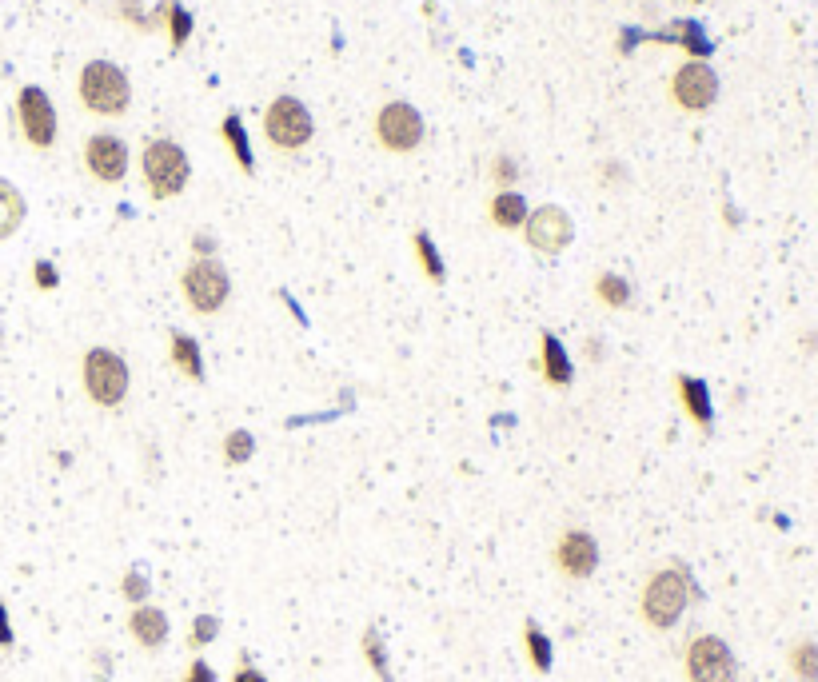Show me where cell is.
Wrapping results in <instances>:
<instances>
[{
  "label": "cell",
  "mask_w": 818,
  "mask_h": 682,
  "mask_svg": "<svg viewBox=\"0 0 818 682\" xmlns=\"http://www.w3.org/2000/svg\"><path fill=\"white\" fill-rule=\"evenodd\" d=\"M691 575H687V567H659L647 583H643V591H639V615H643V623L651 627V631H671L679 619H683V611H687V603H691Z\"/></svg>",
  "instance_id": "6da1fadb"
},
{
  "label": "cell",
  "mask_w": 818,
  "mask_h": 682,
  "mask_svg": "<svg viewBox=\"0 0 818 682\" xmlns=\"http://www.w3.org/2000/svg\"><path fill=\"white\" fill-rule=\"evenodd\" d=\"M76 96L92 116H124L132 104V80L112 60H88L80 68Z\"/></svg>",
  "instance_id": "7a4b0ae2"
},
{
  "label": "cell",
  "mask_w": 818,
  "mask_h": 682,
  "mask_svg": "<svg viewBox=\"0 0 818 682\" xmlns=\"http://www.w3.org/2000/svg\"><path fill=\"white\" fill-rule=\"evenodd\" d=\"M140 172H144V184L152 192V200H172L188 188V176H192V164H188V152L160 136V140H148L144 152H140Z\"/></svg>",
  "instance_id": "3957f363"
},
{
  "label": "cell",
  "mask_w": 818,
  "mask_h": 682,
  "mask_svg": "<svg viewBox=\"0 0 818 682\" xmlns=\"http://www.w3.org/2000/svg\"><path fill=\"white\" fill-rule=\"evenodd\" d=\"M80 379H84V391H88V399H92L96 407H120L124 395H128V383H132L124 355L112 351V347H92V351H84V359H80Z\"/></svg>",
  "instance_id": "277c9868"
},
{
  "label": "cell",
  "mask_w": 818,
  "mask_h": 682,
  "mask_svg": "<svg viewBox=\"0 0 818 682\" xmlns=\"http://www.w3.org/2000/svg\"><path fill=\"white\" fill-rule=\"evenodd\" d=\"M180 292L196 316H216L232 296V276L216 256H208V260L196 256L180 276Z\"/></svg>",
  "instance_id": "5b68a950"
},
{
  "label": "cell",
  "mask_w": 818,
  "mask_h": 682,
  "mask_svg": "<svg viewBox=\"0 0 818 682\" xmlns=\"http://www.w3.org/2000/svg\"><path fill=\"white\" fill-rule=\"evenodd\" d=\"M316 132V120L300 96H276L264 108V136L280 152H300Z\"/></svg>",
  "instance_id": "8992f818"
},
{
  "label": "cell",
  "mask_w": 818,
  "mask_h": 682,
  "mask_svg": "<svg viewBox=\"0 0 818 682\" xmlns=\"http://www.w3.org/2000/svg\"><path fill=\"white\" fill-rule=\"evenodd\" d=\"M687 682H739V659L719 635H695L683 655Z\"/></svg>",
  "instance_id": "52a82bcc"
},
{
  "label": "cell",
  "mask_w": 818,
  "mask_h": 682,
  "mask_svg": "<svg viewBox=\"0 0 818 682\" xmlns=\"http://www.w3.org/2000/svg\"><path fill=\"white\" fill-rule=\"evenodd\" d=\"M423 116L419 108L408 100H388L380 112H376V140L384 152H396V156H408L423 144Z\"/></svg>",
  "instance_id": "ba28073f"
},
{
  "label": "cell",
  "mask_w": 818,
  "mask_h": 682,
  "mask_svg": "<svg viewBox=\"0 0 818 682\" xmlns=\"http://www.w3.org/2000/svg\"><path fill=\"white\" fill-rule=\"evenodd\" d=\"M16 124L36 152H48L56 144V108L40 84H24L16 92Z\"/></svg>",
  "instance_id": "9c48e42d"
},
{
  "label": "cell",
  "mask_w": 818,
  "mask_h": 682,
  "mask_svg": "<svg viewBox=\"0 0 818 682\" xmlns=\"http://www.w3.org/2000/svg\"><path fill=\"white\" fill-rule=\"evenodd\" d=\"M671 100L683 112H707L719 100V72L707 60H687L671 76Z\"/></svg>",
  "instance_id": "30bf717a"
},
{
  "label": "cell",
  "mask_w": 818,
  "mask_h": 682,
  "mask_svg": "<svg viewBox=\"0 0 818 682\" xmlns=\"http://www.w3.org/2000/svg\"><path fill=\"white\" fill-rule=\"evenodd\" d=\"M519 232H523L527 248L539 252V256H559V252L575 240V224H571V216H567L559 204H543V208L527 212V220H523Z\"/></svg>",
  "instance_id": "8fae6325"
},
{
  "label": "cell",
  "mask_w": 818,
  "mask_h": 682,
  "mask_svg": "<svg viewBox=\"0 0 818 682\" xmlns=\"http://www.w3.org/2000/svg\"><path fill=\"white\" fill-rule=\"evenodd\" d=\"M551 563H555V571L563 579H575V583L591 579L599 571V543H595V535L583 531V527L559 531V539L551 547Z\"/></svg>",
  "instance_id": "7c38bea8"
},
{
  "label": "cell",
  "mask_w": 818,
  "mask_h": 682,
  "mask_svg": "<svg viewBox=\"0 0 818 682\" xmlns=\"http://www.w3.org/2000/svg\"><path fill=\"white\" fill-rule=\"evenodd\" d=\"M84 168L100 184H120L128 176V144L116 132H96L84 140Z\"/></svg>",
  "instance_id": "4fadbf2b"
},
{
  "label": "cell",
  "mask_w": 818,
  "mask_h": 682,
  "mask_svg": "<svg viewBox=\"0 0 818 682\" xmlns=\"http://www.w3.org/2000/svg\"><path fill=\"white\" fill-rule=\"evenodd\" d=\"M643 40L675 44V48H683L691 60H707V56L715 52V44H711V36H707V28H703L699 20H671V24L659 28V32H643Z\"/></svg>",
  "instance_id": "5bb4252c"
},
{
  "label": "cell",
  "mask_w": 818,
  "mask_h": 682,
  "mask_svg": "<svg viewBox=\"0 0 818 682\" xmlns=\"http://www.w3.org/2000/svg\"><path fill=\"white\" fill-rule=\"evenodd\" d=\"M675 391H679V403L683 411L691 415V423H699V431H715V407H711V387L699 379V375H687L679 371L675 375Z\"/></svg>",
  "instance_id": "9a60e30c"
},
{
  "label": "cell",
  "mask_w": 818,
  "mask_h": 682,
  "mask_svg": "<svg viewBox=\"0 0 818 682\" xmlns=\"http://www.w3.org/2000/svg\"><path fill=\"white\" fill-rule=\"evenodd\" d=\"M128 635H132L136 647H144V651H160V647L168 643L172 627H168V615H164L160 607L140 603V607H132V615H128Z\"/></svg>",
  "instance_id": "2e32d148"
},
{
  "label": "cell",
  "mask_w": 818,
  "mask_h": 682,
  "mask_svg": "<svg viewBox=\"0 0 818 682\" xmlns=\"http://www.w3.org/2000/svg\"><path fill=\"white\" fill-rule=\"evenodd\" d=\"M539 375L551 383V387H571V379H575V367H571V355H567V343L559 340L555 332H543L539 336Z\"/></svg>",
  "instance_id": "e0dca14e"
},
{
  "label": "cell",
  "mask_w": 818,
  "mask_h": 682,
  "mask_svg": "<svg viewBox=\"0 0 818 682\" xmlns=\"http://www.w3.org/2000/svg\"><path fill=\"white\" fill-rule=\"evenodd\" d=\"M527 200L515 192V188H507V192H495L491 200H487V220L495 224V228H503V232H519L523 228V220H527Z\"/></svg>",
  "instance_id": "ac0fdd59"
},
{
  "label": "cell",
  "mask_w": 818,
  "mask_h": 682,
  "mask_svg": "<svg viewBox=\"0 0 818 682\" xmlns=\"http://www.w3.org/2000/svg\"><path fill=\"white\" fill-rule=\"evenodd\" d=\"M168 355H172V363H176V371L180 375H188V379H204V355H200V343H196V336H188V332H172L168 336Z\"/></svg>",
  "instance_id": "d6986e66"
},
{
  "label": "cell",
  "mask_w": 818,
  "mask_h": 682,
  "mask_svg": "<svg viewBox=\"0 0 818 682\" xmlns=\"http://www.w3.org/2000/svg\"><path fill=\"white\" fill-rule=\"evenodd\" d=\"M220 136H224V144L232 148L236 164L252 176V172H256V156H252V140H248V128H244V116H240V112H228L224 124H220Z\"/></svg>",
  "instance_id": "ffe728a7"
},
{
  "label": "cell",
  "mask_w": 818,
  "mask_h": 682,
  "mask_svg": "<svg viewBox=\"0 0 818 682\" xmlns=\"http://www.w3.org/2000/svg\"><path fill=\"white\" fill-rule=\"evenodd\" d=\"M523 651H527V663H531L535 675H547V671H551V663H555V647H551L547 631H543L535 619L523 623Z\"/></svg>",
  "instance_id": "44dd1931"
},
{
  "label": "cell",
  "mask_w": 818,
  "mask_h": 682,
  "mask_svg": "<svg viewBox=\"0 0 818 682\" xmlns=\"http://www.w3.org/2000/svg\"><path fill=\"white\" fill-rule=\"evenodd\" d=\"M24 216H28V204H24L20 188L8 184V180H0V240L16 236L20 224H24Z\"/></svg>",
  "instance_id": "7402d4cb"
},
{
  "label": "cell",
  "mask_w": 818,
  "mask_h": 682,
  "mask_svg": "<svg viewBox=\"0 0 818 682\" xmlns=\"http://www.w3.org/2000/svg\"><path fill=\"white\" fill-rule=\"evenodd\" d=\"M787 671L795 682H818V639H795L787 647Z\"/></svg>",
  "instance_id": "603a6c76"
},
{
  "label": "cell",
  "mask_w": 818,
  "mask_h": 682,
  "mask_svg": "<svg viewBox=\"0 0 818 682\" xmlns=\"http://www.w3.org/2000/svg\"><path fill=\"white\" fill-rule=\"evenodd\" d=\"M595 296H599V304H607V308H615V312H623V308H631V280H623L619 272H599L595 276Z\"/></svg>",
  "instance_id": "cb8c5ba5"
},
{
  "label": "cell",
  "mask_w": 818,
  "mask_h": 682,
  "mask_svg": "<svg viewBox=\"0 0 818 682\" xmlns=\"http://www.w3.org/2000/svg\"><path fill=\"white\" fill-rule=\"evenodd\" d=\"M415 260H419V268H423V276H427L431 284H443V280H447L443 256H439V248H435V240H431L427 232H415Z\"/></svg>",
  "instance_id": "d4e9b609"
},
{
  "label": "cell",
  "mask_w": 818,
  "mask_h": 682,
  "mask_svg": "<svg viewBox=\"0 0 818 682\" xmlns=\"http://www.w3.org/2000/svg\"><path fill=\"white\" fill-rule=\"evenodd\" d=\"M360 647H364V659H368V667L376 671V679H380V682H396V679H392V663H388V647H384V635H380L376 627H368V631H364Z\"/></svg>",
  "instance_id": "484cf974"
},
{
  "label": "cell",
  "mask_w": 818,
  "mask_h": 682,
  "mask_svg": "<svg viewBox=\"0 0 818 682\" xmlns=\"http://www.w3.org/2000/svg\"><path fill=\"white\" fill-rule=\"evenodd\" d=\"M164 28H168V40H172V52H180V48L188 44V36H192V12H188L180 0H172Z\"/></svg>",
  "instance_id": "4316f807"
},
{
  "label": "cell",
  "mask_w": 818,
  "mask_h": 682,
  "mask_svg": "<svg viewBox=\"0 0 818 682\" xmlns=\"http://www.w3.org/2000/svg\"><path fill=\"white\" fill-rule=\"evenodd\" d=\"M252 455H256V435L248 427H236V431L224 435V459L228 463H248Z\"/></svg>",
  "instance_id": "83f0119b"
},
{
  "label": "cell",
  "mask_w": 818,
  "mask_h": 682,
  "mask_svg": "<svg viewBox=\"0 0 818 682\" xmlns=\"http://www.w3.org/2000/svg\"><path fill=\"white\" fill-rule=\"evenodd\" d=\"M120 595L132 603V607H140V603H148V595H152V583H148V575L140 571V567H132L124 579H120Z\"/></svg>",
  "instance_id": "f1b7e54d"
},
{
  "label": "cell",
  "mask_w": 818,
  "mask_h": 682,
  "mask_svg": "<svg viewBox=\"0 0 818 682\" xmlns=\"http://www.w3.org/2000/svg\"><path fill=\"white\" fill-rule=\"evenodd\" d=\"M487 176H491L495 192H507V188H515V180H519V160H515V156H495Z\"/></svg>",
  "instance_id": "f546056e"
},
{
  "label": "cell",
  "mask_w": 818,
  "mask_h": 682,
  "mask_svg": "<svg viewBox=\"0 0 818 682\" xmlns=\"http://www.w3.org/2000/svg\"><path fill=\"white\" fill-rule=\"evenodd\" d=\"M216 635H220V619H216V615H196V619H192V631H188V643H192L196 651H204L208 643H216Z\"/></svg>",
  "instance_id": "4dcf8cb0"
},
{
  "label": "cell",
  "mask_w": 818,
  "mask_h": 682,
  "mask_svg": "<svg viewBox=\"0 0 818 682\" xmlns=\"http://www.w3.org/2000/svg\"><path fill=\"white\" fill-rule=\"evenodd\" d=\"M32 284H36L40 292H52V288L60 284L56 264H52V260H36V264H32Z\"/></svg>",
  "instance_id": "1f68e13d"
},
{
  "label": "cell",
  "mask_w": 818,
  "mask_h": 682,
  "mask_svg": "<svg viewBox=\"0 0 818 682\" xmlns=\"http://www.w3.org/2000/svg\"><path fill=\"white\" fill-rule=\"evenodd\" d=\"M120 20H128L132 28L148 32V12H144V0H120Z\"/></svg>",
  "instance_id": "d6a6232c"
},
{
  "label": "cell",
  "mask_w": 818,
  "mask_h": 682,
  "mask_svg": "<svg viewBox=\"0 0 818 682\" xmlns=\"http://www.w3.org/2000/svg\"><path fill=\"white\" fill-rule=\"evenodd\" d=\"M232 682H268V675L256 671L252 655H240V663H236V671H232Z\"/></svg>",
  "instance_id": "836d02e7"
},
{
  "label": "cell",
  "mask_w": 818,
  "mask_h": 682,
  "mask_svg": "<svg viewBox=\"0 0 818 682\" xmlns=\"http://www.w3.org/2000/svg\"><path fill=\"white\" fill-rule=\"evenodd\" d=\"M180 682H216V667H212V663H204V659H192Z\"/></svg>",
  "instance_id": "e575fe53"
},
{
  "label": "cell",
  "mask_w": 818,
  "mask_h": 682,
  "mask_svg": "<svg viewBox=\"0 0 818 682\" xmlns=\"http://www.w3.org/2000/svg\"><path fill=\"white\" fill-rule=\"evenodd\" d=\"M639 40H643V28H623V32H619V44H615V48H619V56L635 52V48H639Z\"/></svg>",
  "instance_id": "d590c367"
},
{
  "label": "cell",
  "mask_w": 818,
  "mask_h": 682,
  "mask_svg": "<svg viewBox=\"0 0 818 682\" xmlns=\"http://www.w3.org/2000/svg\"><path fill=\"white\" fill-rule=\"evenodd\" d=\"M192 252H196L200 260H208V256H216V240H212L208 232H196V240H192Z\"/></svg>",
  "instance_id": "8d00e7d4"
},
{
  "label": "cell",
  "mask_w": 818,
  "mask_h": 682,
  "mask_svg": "<svg viewBox=\"0 0 818 682\" xmlns=\"http://www.w3.org/2000/svg\"><path fill=\"white\" fill-rule=\"evenodd\" d=\"M16 643V635H12V619H8V607H4V599H0V647L8 651Z\"/></svg>",
  "instance_id": "74e56055"
},
{
  "label": "cell",
  "mask_w": 818,
  "mask_h": 682,
  "mask_svg": "<svg viewBox=\"0 0 818 682\" xmlns=\"http://www.w3.org/2000/svg\"><path fill=\"white\" fill-rule=\"evenodd\" d=\"M583 359H591V363H595V359H603V343H595V340L583 343Z\"/></svg>",
  "instance_id": "f35d334b"
},
{
  "label": "cell",
  "mask_w": 818,
  "mask_h": 682,
  "mask_svg": "<svg viewBox=\"0 0 818 682\" xmlns=\"http://www.w3.org/2000/svg\"><path fill=\"white\" fill-rule=\"evenodd\" d=\"M603 176H607V180H627V176H623V168H619V164H607V168H603Z\"/></svg>",
  "instance_id": "ab89813d"
},
{
  "label": "cell",
  "mask_w": 818,
  "mask_h": 682,
  "mask_svg": "<svg viewBox=\"0 0 818 682\" xmlns=\"http://www.w3.org/2000/svg\"><path fill=\"white\" fill-rule=\"evenodd\" d=\"M96 667H100V679H108V651H96Z\"/></svg>",
  "instance_id": "60d3db41"
},
{
  "label": "cell",
  "mask_w": 818,
  "mask_h": 682,
  "mask_svg": "<svg viewBox=\"0 0 818 682\" xmlns=\"http://www.w3.org/2000/svg\"><path fill=\"white\" fill-rule=\"evenodd\" d=\"M695 4H703V0H695Z\"/></svg>",
  "instance_id": "b9f144b4"
}]
</instances>
